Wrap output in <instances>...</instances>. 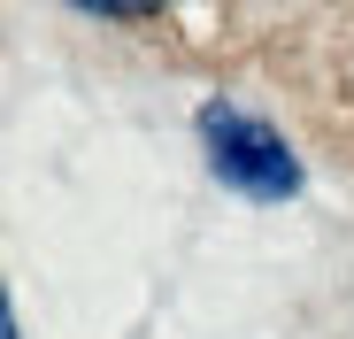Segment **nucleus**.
<instances>
[{
  "label": "nucleus",
  "instance_id": "nucleus-1",
  "mask_svg": "<svg viewBox=\"0 0 354 339\" xmlns=\"http://www.w3.org/2000/svg\"><path fill=\"white\" fill-rule=\"evenodd\" d=\"M201 139H208V162H216L223 185H239V193H254V201L301 193V162H292V147H285L262 116H247V108L208 100V108H201Z\"/></svg>",
  "mask_w": 354,
  "mask_h": 339
}]
</instances>
